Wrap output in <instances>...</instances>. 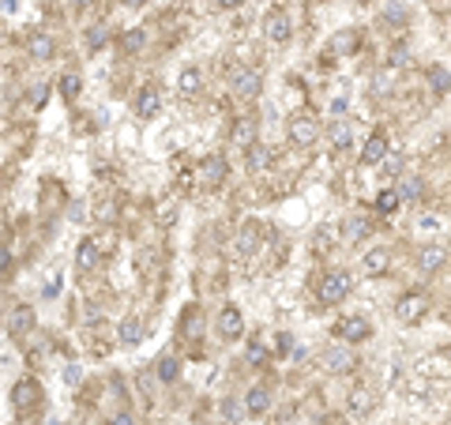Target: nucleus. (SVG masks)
Segmentation results:
<instances>
[{"mask_svg":"<svg viewBox=\"0 0 451 425\" xmlns=\"http://www.w3.org/2000/svg\"><path fill=\"white\" fill-rule=\"evenodd\" d=\"M286 136H290V143H297V147H312V143H316V136H320L316 117H312V113H293L286 121Z\"/></svg>","mask_w":451,"mask_h":425,"instance_id":"nucleus-1","label":"nucleus"},{"mask_svg":"<svg viewBox=\"0 0 451 425\" xmlns=\"http://www.w3.org/2000/svg\"><path fill=\"white\" fill-rule=\"evenodd\" d=\"M346 294H350V275L346 271H327L324 279H320V286H316V298L324 305H338Z\"/></svg>","mask_w":451,"mask_h":425,"instance_id":"nucleus-2","label":"nucleus"},{"mask_svg":"<svg viewBox=\"0 0 451 425\" xmlns=\"http://www.w3.org/2000/svg\"><path fill=\"white\" fill-rule=\"evenodd\" d=\"M42 399V387L38 380H31V376H23V380H15L12 387V406H15V414H26V410H34Z\"/></svg>","mask_w":451,"mask_h":425,"instance_id":"nucleus-3","label":"nucleus"},{"mask_svg":"<svg viewBox=\"0 0 451 425\" xmlns=\"http://www.w3.org/2000/svg\"><path fill=\"white\" fill-rule=\"evenodd\" d=\"M229 87H233L237 98H256V95H260V87H263L260 68H237L233 79H229Z\"/></svg>","mask_w":451,"mask_h":425,"instance_id":"nucleus-4","label":"nucleus"},{"mask_svg":"<svg viewBox=\"0 0 451 425\" xmlns=\"http://www.w3.org/2000/svg\"><path fill=\"white\" fill-rule=\"evenodd\" d=\"M218 335L226 339V343H233V339L245 335V316L237 305H222V312H218Z\"/></svg>","mask_w":451,"mask_h":425,"instance_id":"nucleus-5","label":"nucleus"},{"mask_svg":"<svg viewBox=\"0 0 451 425\" xmlns=\"http://www.w3.org/2000/svg\"><path fill=\"white\" fill-rule=\"evenodd\" d=\"M425 312H429V301L421 298V294H407V298H399V305H395V316H399L402 324H418Z\"/></svg>","mask_w":451,"mask_h":425,"instance_id":"nucleus-6","label":"nucleus"},{"mask_svg":"<svg viewBox=\"0 0 451 425\" xmlns=\"http://www.w3.org/2000/svg\"><path fill=\"white\" fill-rule=\"evenodd\" d=\"M263 34H267L271 42H290V34H293L290 15H286V12H267V19H263Z\"/></svg>","mask_w":451,"mask_h":425,"instance_id":"nucleus-7","label":"nucleus"},{"mask_svg":"<svg viewBox=\"0 0 451 425\" xmlns=\"http://www.w3.org/2000/svg\"><path fill=\"white\" fill-rule=\"evenodd\" d=\"M320 362H324L327 373H350V369H354V354H350L346 346H327L324 354H320Z\"/></svg>","mask_w":451,"mask_h":425,"instance_id":"nucleus-8","label":"nucleus"},{"mask_svg":"<svg viewBox=\"0 0 451 425\" xmlns=\"http://www.w3.org/2000/svg\"><path fill=\"white\" fill-rule=\"evenodd\" d=\"M98 260H102V245H98L95 237H83L79 248H76V267L79 271H95Z\"/></svg>","mask_w":451,"mask_h":425,"instance_id":"nucleus-9","label":"nucleus"},{"mask_svg":"<svg viewBox=\"0 0 451 425\" xmlns=\"http://www.w3.org/2000/svg\"><path fill=\"white\" fill-rule=\"evenodd\" d=\"M335 331L346 339V343H361V339H369V335H372V328H369V320H365V316H346Z\"/></svg>","mask_w":451,"mask_h":425,"instance_id":"nucleus-10","label":"nucleus"},{"mask_svg":"<svg viewBox=\"0 0 451 425\" xmlns=\"http://www.w3.org/2000/svg\"><path fill=\"white\" fill-rule=\"evenodd\" d=\"M226 170H229V166H226L222 154H207V159H204V170H199V177H204L207 189H215V184H222Z\"/></svg>","mask_w":451,"mask_h":425,"instance_id":"nucleus-11","label":"nucleus"},{"mask_svg":"<svg viewBox=\"0 0 451 425\" xmlns=\"http://www.w3.org/2000/svg\"><path fill=\"white\" fill-rule=\"evenodd\" d=\"M158 106H162V95L154 87H143L140 95H136V117H143V121H151V117L158 113Z\"/></svg>","mask_w":451,"mask_h":425,"instance_id":"nucleus-12","label":"nucleus"},{"mask_svg":"<svg viewBox=\"0 0 451 425\" xmlns=\"http://www.w3.org/2000/svg\"><path fill=\"white\" fill-rule=\"evenodd\" d=\"M444 260H448V252H444V245H425L418 252V267L425 275H432V271H440V267H444Z\"/></svg>","mask_w":451,"mask_h":425,"instance_id":"nucleus-13","label":"nucleus"},{"mask_svg":"<svg viewBox=\"0 0 451 425\" xmlns=\"http://www.w3.org/2000/svg\"><path fill=\"white\" fill-rule=\"evenodd\" d=\"M388 154H391V151H388V136H384V132H376L372 140L365 143V154H361V162H365V166H380L384 159H388Z\"/></svg>","mask_w":451,"mask_h":425,"instance_id":"nucleus-14","label":"nucleus"},{"mask_svg":"<svg viewBox=\"0 0 451 425\" xmlns=\"http://www.w3.org/2000/svg\"><path fill=\"white\" fill-rule=\"evenodd\" d=\"M365 234H369V218H361V215H346V223H343V241H346V245H354V241H361Z\"/></svg>","mask_w":451,"mask_h":425,"instance_id":"nucleus-15","label":"nucleus"},{"mask_svg":"<svg viewBox=\"0 0 451 425\" xmlns=\"http://www.w3.org/2000/svg\"><path fill=\"white\" fill-rule=\"evenodd\" d=\"M267 406H271V392H267V387H248L245 392V410L248 414H267Z\"/></svg>","mask_w":451,"mask_h":425,"instance_id":"nucleus-16","label":"nucleus"},{"mask_svg":"<svg viewBox=\"0 0 451 425\" xmlns=\"http://www.w3.org/2000/svg\"><path fill=\"white\" fill-rule=\"evenodd\" d=\"M31 328H34V312L26 309V305H19V309L8 316V331H12V335H26Z\"/></svg>","mask_w":451,"mask_h":425,"instance_id":"nucleus-17","label":"nucleus"},{"mask_svg":"<svg viewBox=\"0 0 451 425\" xmlns=\"http://www.w3.org/2000/svg\"><path fill=\"white\" fill-rule=\"evenodd\" d=\"M233 143L237 147H256V121L252 117H241V121L233 125Z\"/></svg>","mask_w":451,"mask_h":425,"instance_id":"nucleus-18","label":"nucleus"},{"mask_svg":"<svg viewBox=\"0 0 451 425\" xmlns=\"http://www.w3.org/2000/svg\"><path fill=\"white\" fill-rule=\"evenodd\" d=\"M26 49H31L34 61H49L53 57V38L49 34H31V45H26Z\"/></svg>","mask_w":451,"mask_h":425,"instance_id":"nucleus-19","label":"nucleus"},{"mask_svg":"<svg viewBox=\"0 0 451 425\" xmlns=\"http://www.w3.org/2000/svg\"><path fill=\"white\" fill-rule=\"evenodd\" d=\"M267 166H271V151H267L263 143L248 147V170H252V173H263Z\"/></svg>","mask_w":451,"mask_h":425,"instance_id":"nucleus-20","label":"nucleus"},{"mask_svg":"<svg viewBox=\"0 0 451 425\" xmlns=\"http://www.w3.org/2000/svg\"><path fill=\"white\" fill-rule=\"evenodd\" d=\"M399 203H402V196L395 189L376 192V211H380V215H395V211H399Z\"/></svg>","mask_w":451,"mask_h":425,"instance_id":"nucleus-21","label":"nucleus"},{"mask_svg":"<svg viewBox=\"0 0 451 425\" xmlns=\"http://www.w3.org/2000/svg\"><path fill=\"white\" fill-rule=\"evenodd\" d=\"M388 264H391L388 248H372V252H365V267H369L372 275H384V271H388Z\"/></svg>","mask_w":451,"mask_h":425,"instance_id":"nucleus-22","label":"nucleus"},{"mask_svg":"<svg viewBox=\"0 0 451 425\" xmlns=\"http://www.w3.org/2000/svg\"><path fill=\"white\" fill-rule=\"evenodd\" d=\"M256 241H260V230H256L252 223H248V226L241 230V237H237V256H252Z\"/></svg>","mask_w":451,"mask_h":425,"instance_id":"nucleus-23","label":"nucleus"},{"mask_svg":"<svg viewBox=\"0 0 451 425\" xmlns=\"http://www.w3.org/2000/svg\"><path fill=\"white\" fill-rule=\"evenodd\" d=\"M140 339H143V324H140L136 316H128L124 324H121V343H124V346H136Z\"/></svg>","mask_w":451,"mask_h":425,"instance_id":"nucleus-24","label":"nucleus"},{"mask_svg":"<svg viewBox=\"0 0 451 425\" xmlns=\"http://www.w3.org/2000/svg\"><path fill=\"white\" fill-rule=\"evenodd\" d=\"M350 140H354V128H350L346 121H338V125H331V143H335V151H346Z\"/></svg>","mask_w":451,"mask_h":425,"instance_id":"nucleus-25","label":"nucleus"},{"mask_svg":"<svg viewBox=\"0 0 451 425\" xmlns=\"http://www.w3.org/2000/svg\"><path fill=\"white\" fill-rule=\"evenodd\" d=\"M199 83H204V76H199L196 68H185V72H181V95L192 98V95L199 90Z\"/></svg>","mask_w":451,"mask_h":425,"instance_id":"nucleus-26","label":"nucleus"},{"mask_svg":"<svg viewBox=\"0 0 451 425\" xmlns=\"http://www.w3.org/2000/svg\"><path fill=\"white\" fill-rule=\"evenodd\" d=\"M109 42V26L106 23H95L87 31V49H102V45Z\"/></svg>","mask_w":451,"mask_h":425,"instance_id":"nucleus-27","label":"nucleus"},{"mask_svg":"<svg viewBox=\"0 0 451 425\" xmlns=\"http://www.w3.org/2000/svg\"><path fill=\"white\" fill-rule=\"evenodd\" d=\"M154 373H158V380H162V384H173L181 369H177V362H173V358H158V369H154Z\"/></svg>","mask_w":451,"mask_h":425,"instance_id":"nucleus-28","label":"nucleus"},{"mask_svg":"<svg viewBox=\"0 0 451 425\" xmlns=\"http://www.w3.org/2000/svg\"><path fill=\"white\" fill-rule=\"evenodd\" d=\"M147 45V34L143 31H124V38H121V49L124 53H140Z\"/></svg>","mask_w":451,"mask_h":425,"instance_id":"nucleus-29","label":"nucleus"},{"mask_svg":"<svg viewBox=\"0 0 451 425\" xmlns=\"http://www.w3.org/2000/svg\"><path fill=\"white\" fill-rule=\"evenodd\" d=\"M429 83H432V90H436V95H448V87H451V76H448V72L436 64V68H429Z\"/></svg>","mask_w":451,"mask_h":425,"instance_id":"nucleus-30","label":"nucleus"},{"mask_svg":"<svg viewBox=\"0 0 451 425\" xmlns=\"http://www.w3.org/2000/svg\"><path fill=\"white\" fill-rule=\"evenodd\" d=\"M399 196H402V200H407V203H413V200H418V196H421V181H418V177H410V181H402V189H399Z\"/></svg>","mask_w":451,"mask_h":425,"instance_id":"nucleus-31","label":"nucleus"},{"mask_svg":"<svg viewBox=\"0 0 451 425\" xmlns=\"http://www.w3.org/2000/svg\"><path fill=\"white\" fill-rule=\"evenodd\" d=\"M357 45V31H346V34H338L335 38V53H350Z\"/></svg>","mask_w":451,"mask_h":425,"instance_id":"nucleus-32","label":"nucleus"},{"mask_svg":"<svg viewBox=\"0 0 451 425\" xmlns=\"http://www.w3.org/2000/svg\"><path fill=\"white\" fill-rule=\"evenodd\" d=\"M384 19H388V23H407V8H402V4H388V8H384Z\"/></svg>","mask_w":451,"mask_h":425,"instance_id":"nucleus-33","label":"nucleus"},{"mask_svg":"<svg viewBox=\"0 0 451 425\" xmlns=\"http://www.w3.org/2000/svg\"><path fill=\"white\" fill-rule=\"evenodd\" d=\"M79 87H83V83H79V76H72V72L60 79V90H64L68 98H76V95H79Z\"/></svg>","mask_w":451,"mask_h":425,"instance_id":"nucleus-34","label":"nucleus"},{"mask_svg":"<svg viewBox=\"0 0 451 425\" xmlns=\"http://www.w3.org/2000/svg\"><path fill=\"white\" fill-rule=\"evenodd\" d=\"M222 414H226V422H229V425L241 422V406H237V399H222Z\"/></svg>","mask_w":451,"mask_h":425,"instance_id":"nucleus-35","label":"nucleus"},{"mask_svg":"<svg viewBox=\"0 0 451 425\" xmlns=\"http://www.w3.org/2000/svg\"><path fill=\"white\" fill-rule=\"evenodd\" d=\"M45 98H49V83H38V87L31 90V106H34V109L45 106Z\"/></svg>","mask_w":451,"mask_h":425,"instance_id":"nucleus-36","label":"nucleus"},{"mask_svg":"<svg viewBox=\"0 0 451 425\" xmlns=\"http://www.w3.org/2000/svg\"><path fill=\"white\" fill-rule=\"evenodd\" d=\"M248 362H252V365H263V362H267V350H263L260 343H252V346H248Z\"/></svg>","mask_w":451,"mask_h":425,"instance_id":"nucleus-37","label":"nucleus"},{"mask_svg":"<svg viewBox=\"0 0 451 425\" xmlns=\"http://www.w3.org/2000/svg\"><path fill=\"white\" fill-rule=\"evenodd\" d=\"M79 376H83V373H79V365H68V369H64V380H68V384H76Z\"/></svg>","mask_w":451,"mask_h":425,"instance_id":"nucleus-38","label":"nucleus"},{"mask_svg":"<svg viewBox=\"0 0 451 425\" xmlns=\"http://www.w3.org/2000/svg\"><path fill=\"white\" fill-rule=\"evenodd\" d=\"M380 166H384V170H388V173H399V159H395V154H388V159H384Z\"/></svg>","mask_w":451,"mask_h":425,"instance_id":"nucleus-39","label":"nucleus"},{"mask_svg":"<svg viewBox=\"0 0 451 425\" xmlns=\"http://www.w3.org/2000/svg\"><path fill=\"white\" fill-rule=\"evenodd\" d=\"M113 425H136V422H132V414H128V410H121V414H113Z\"/></svg>","mask_w":451,"mask_h":425,"instance_id":"nucleus-40","label":"nucleus"},{"mask_svg":"<svg viewBox=\"0 0 451 425\" xmlns=\"http://www.w3.org/2000/svg\"><path fill=\"white\" fill-rule=\"evenodd\" d=\"M215 4H218V8H241L245 0H215Z\"/></svg>","mask_w":451,"mask_h":425,"instance_id":"nucleus-41","label":"nucleus"},{"mask_svg":"<svg viewBox=\"0 0 451 425\" xmlns=\"http://www.w3.org/2000/svg\"><path fill=\"white\" fill-rule=\"evenodd\" d=\"M68 4H72V8H90L95 0H68Z\"/></svg>","mask_w":451,"mask_h":425,"instance_id":"nucleus-42","label":"nucleus"},{"mask_svg":"<svg viewBox=\"0 0 451 425\" xmlns=\"http://www.w3.org/2000/svg\"><path fill=\"white\" fill-rule=\"evenodd\" d=\"M124 4H128V8H140V4H143V0H124Z\"/></svg>","mask_w":451,"mask_h":425,"instance_id":"nucleus-43","label":"nucleus"}]
</instances>
